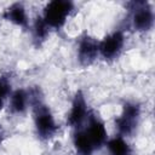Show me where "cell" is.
Returning <instances> with one entry per match:
<instances>
[{
    "mask_svg": "<svg viewBox=\"0 0 155 155\" xmlns=\"http://www.w3.org/2000/svg\"><path fill=\"white\" fill-rule=\"evenodd\" d=\"M30 108L33 111V122L38 138L41 140L52 139L58 132L59 126L50 107L44 102V99H40L33 103Z\"/></svg>",
    "mask_w": 155,
    "mask_h": 155,
    "instance_id": "cell-1",
    "label": "cell"
},
{
    "mask_svg": "<svg viewBox=\"0 0 155 155\" xmlns=\"http://www.w3.org/2000/svg\"><path fill=\"white\" fill-rule=\"evenodd\" d=\"M74 7L70 0H51L44 6L40 16L51 30H59L65 25Z\"/></svg>",
    "mask_w": 155,
    "mask_h": 155,
    "instance_id": "cell-2",
    "label": "cell"
},
{
    "mask_svg": "<svg viewBox=\"0 0 155 155\" xmlns=\"http://www.w3.org/2000/svg\"><path fill=\"white\" fill-rule=\"evenodd\" d=\"M142 105L134 101H126L122 104L121 113L115 117L114 125L117 131V134L127 138L132 136L140 121Z\"/></svg>",
    "mask_w": 155,
    "mask_h": 155,
    "instance_id": "cell-3",
    "label": "cell"
},
{
    "mask_svg": "<svg viewBox=\"0 0 155 155\" xmlns=\"http://www.w3.org/2000/svg\"><path fill=\"white\" fill-rule=\"evenodd\" d=\"M130 11V21L134 30L145 33L150 31L155 23L154 7L149 1L138 0L127 2Z\"/></svg>",
    "mask_w": 155,
    "mask_h": 155,
    "instance_id": "cell-4",
    "label": "cell"
},
{
    "mask_svg": "<svg viewBox=\"0 0 155 155\" xmlns=\"http://www.w3.org/2000/svg\"><path fill=\"white\" fill-rule=\"evenodd\" d=\"M126 45V36L122 29H115L111 33L107 34L102 40H98L99 57L105 62L116 61L122 53Z\"/></svg>",
    "mask_w": 155,
    "mask_h": 155,
    "instance_id": "cell-5",
    "label": "cell"
},
{
    "mask_svg": "<svg viewBox=\"0 0 155 155\" xmlns=\"http://www.w3.org/2000/svg\"><path fill=\"white\" fill-rule=\"evenodd\" d=\"M90 111L91 110L88 109V104L84 91L78 90L74 93L70 103V109L67 115V125L73 130L81 128L85 125Z\"/></svg>",
    "mask_w": 155,
    "mask_h": 155,
    "instance_id": "cell-6",
    "label": "cell"
},
{
    "mask_svg": "<svg viewBox=\"0 0 155 155\" xmlns=\"http://www.w3.org/2000/svg\"><path fill=\"white\" fill-rule=\"evenodd\" d=\"M99 57L98 40L87 33H84L76 44V59L80 67L88 68Z\"/></svg>",
    "mask_w": 155,
    "mask_h": 155,
    "instance_id": "cell-7",
    "label": "cell"
},
{
    "mask_svg": "<svg viewBox=\"0 0 155 155\" xmlns=\"http://www.w3.org/2000/svg\"><path fill=\"white\" fill-rule=\"evenodd\" d=\"M82 128L85 130L87 137L90 138L91 143L93 144L96 151L104 148L109 136H108V131H107V126L104 124V121L94 113V111H90L87 120L85 122V125L82 126Z\"/></svg>",
    "mask_w": 155,
    "mask_h": 155,
    "instance_id": "cell-8",
    "label": "cell"
},
{
    "mask_svg": "<svg viewBox=\"0 0 155 155\" xmlns=\"http://www.w3.org/2000/svg\"><path fill=\"white\" fill-rule=\"evenodd\" d=\"M2 17H4V19H6L7 22L12 23L13 25H16L18 28H22V29L30 28L29 16H28L27 8L23 2L17 1V2H12L11 5H8L4 10Z\"/></svg>",
    "mask_w": 155,
    "mask_h": 155,
    "instance_id": "cell-9",
    "label": "cell"
},
{
    "mask_svg": "<svg viewBox=\"0 0 155 155\" xmlns=\"http://www.w3.org/2000/svg\"><path fill=\"white\" fill-rule=\"evenodd\" d=\"M8 110L13 115H23L30 107L29 91L24 87H18L12 90L8 101H7Z\"/></svg>",
    "mask_w": 155,
    "mask_h": 155,
    "instance_id": "cell-10",
    "label": "cell"
},
{
    "mask_svg": "<svg viewBox=\"0 0 155 155\" xmlns=\"http://www.w3.org/2000/svg\"><path fill=\"white\" fill-rule=\"evenodd\" d=\"M71 142H73V147H74L76 155H93L96 153L93 144L91 143L90 138L87 137L82 127L73 130Z\"/></svg>",
    "mask_w": 155,
    "mask_h": 155,
    "instance_id": "cell-11",
    "label": "cell"
},
{
    "mask_svg": "<svg viewBox=\"0 0 155 155\" xmlns=\"http://www.w3.org/2000/svg\"><path fill=\"white\" fill-rule=\"evenodd\" d=\"M104 148L107 149L109 155H133L132 148L127 139L120 134H115L114 137H109Z\"/></svg>",
    "mask_w": 155,
    "mask_h": 155,
    "instance_id": "cell-12",
    "label": "cell"
},
{
    "mask_svg": "<svg viewBox=\"0 0 155 155\" xmlns=\"http://www.w3.org/2000/svg\"><path fill=\"white\" fill-rule=\"evenodd\" d=\"M30 34H31V40L36 47L41 46L48 38L51 29L47 27V24L44 22L42 17L39 15L34 18V21L30 23Z\"/></svg>",
    "mask_w": 155,
    "mask_h": 155,
    "instance_id": "cell-13",
    "label": "cell"
},
{
    "mask_svg": "<svg viewBox=\"0 0 155 155\" xmlns=\"http://www.w3.org/2000/svg\"><path fill=\"white\" fill-rule=\"evenodd\" d=\"M12 80L11 75L8 73L0 75V111L4 109L6 102L8 101V97L12 92Z\"/></svg>",
    "mask_w": 155,
    "mask_h": 155,
    "instance_id": "cell-14",
    "label": "cell"
},
{
    "mask_svg": "<svg viewBox=\"0 0 155 155\" xmlns=\"http://www.w3.org/2000/svg\"><path fill=\"white\" fill-rule=\"evenodd\" d=\"M2 140H4V137H2V134L0 133V147H1V144H2Z\"/></svg>",
    "mask_w": 155,
    "mask_h": 155,
    "instance_id": "cell-15",
    "label": "cell"
}]
</instances>
